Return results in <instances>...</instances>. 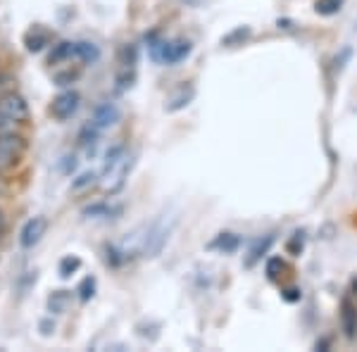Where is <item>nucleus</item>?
Returning <instances> with one entry per match:
<instances>
[{
	"label": "nucleus",
	"mask_w": 357,
	"mask_h": 352,
	"mask_svg": "<svg viewBox=\"0 0 357 352\" xmlns=\"http://www.w3.org/2000/svg\"><path fill=\"white\" fill-rule=\"evenodd\" d=\"M29 107L24 98L17 93H8L0 98V134L5 131H13L15 126H20L26 119Z\"/></svg>",
	"instance_id": "obj_1"
},
{
	"label": "nucleus",
	"mask_w": 357,
	"mask_h": 352,
	"mask_svg": "<svg viewBox=\"0 0 357 352\" xmlns=\"http://www.w3.org/2000/svg\"><path fill=\"white\" fill-rule=\"evenodd\" d=\"M193 45L188 41H183V38H178V41H158L151 45V55L155 62H162V65H176V62L186 60L188 55H191Z\"/></svg>",
	"instance_id": "obj_2"
},
{
	"label": "nucleus",
	"mask_w": 357,
	"mask_h": 352,
	"mask_svg": "<svg viewBox=\"0 0 357 352\" xmlns=\"http://www.w3.org/2000/svg\"><path fill=\"white\" fill-rule=\"evenodd\" d=\"M169 234H172V224L167 227L165 219L155 222L153 227L146 231V236H143L141 255H143V257H155V255H160V250L165 247L167 238H169Z\"/></svg>",
	"instance_id": "obj_3"
},
{
	"label": "nucleus",
	"mask_w": 357,
	"mask_h": 352,
	"mask_svg": "<svg viewBox=\"0 0 357 352\" xmlns=\"http://www.w3.org/2000/svg\"><path fill=\"white\" fill-rule=\"evenodd\" d=\"M22 150H24V138L22 136H13L10 131L0 134V171L10 169L20 160Z\"/></svg>",
	"instance_id": "obj_4"
},
{
	"label": "nucleus",
	"mask_w": 357,
	"mask_h": 352,
	"mask_svg": "<svg viewBox=\"0 0 357 352\" xmlns=\"http://www.w3.org/2000/svg\"><path fill=\"white\" fill-rule=\"evenodd\" d=\"M79 105H82V95L77 91H65V93H60L53 100L50 114H53L57 122H67V119H72L77 114Z\"/></svg>",
	"instance_id": "obj_5"
},
{
	"label": "nucleus",
	"mask_w": 357,
	"mask_h": 352,
	"mask_svg": "<svg viewBox=\"0 0 357 352\" xmlns=\"http://www.w3.org/2000/svg\"><path fill=\"white\" fill-rule=\"evenodd\" d=\"M45 231H48V222H45L43 217L29 219V222L24 224V229H22V234H20V243H22V247L31 250L33 245H38V243L43 240Z\"/></svg>",
	"instance_id": "obj_6"
},
{
	"label": "nucleus",
	"mask_w": 357,
	"mask_h": 352,
	"mask_svg": "<svg viewBox=\"0 0 357 352\" xmlns=\"http://www.w3.org/2000/svg\"><path fill=\"white\" fill-rule=\"evenodd\" d=\"M119 117H122V112H119V107L114 105V102H100V105L96 107L93 112V124L98 131L102 129H110V126H114L119 122Z\"/></svg>",
	"instance_id": "obj_7"
},
{
	"label": "nucleus",
	"mask_w": 357,
	"mask_h": 352,
	"mask_svg": "<svg viewBox=\"0 0 357 352\" xmlns=\"http://www.w3.org/2000/svg\"><path fill=\"white\" fill-rule=\"evenodd\" d=\"M341 328L350 340L357 336V307L348 298H345L341 305Z\"/></svg>",
	"instance_id": "obj_8"
},
{
	"label": "nucleus",
	"mask_w": 357,
	"mask_h": 352,
	"mask_svg": "<svg viewBox=\"0 0 357 352\" xmlns=\"http://www.w3.org/2000/svg\"><path fill=\"white\" fill-rule=\"evenodd\" d=\"M272 245H274V234L264 236V238H257L255 243L250 245V252H248V257H245V267H255V264L267 255Z\"/></svg>",
	"instance_id": "obj_9"
},
{
	"label": "nucleus",
	"mask_w": 357,
	"mask_h": 352,
	"mask_svg": "<svg viewBox=\"0 0 357 352\" xmlns=\"http://www.w3.org/2000/svg\"><path fill=\"white\" fill-rule=\"evenodd\" d=\"M195 95V89L193 86H181V89L176 91L174 95L169 98V105H167V112H176V109H183L188 105V102L193 100Z\"/></svg>",
	"instance_id": "obj_10"
},
{
	"label": "nucleus",
	"mask_w": 357,
	"mask_h": 352,
	"mask_svg": "<svg viewBox=\"0 0 357 352\" xmlns=\"http://www.w3.org/2000/svg\"><path fill=\"white\" fill-rule=\"evenodd\" d=\"M74 57L86 62V65H91V62H96L100 57V50H98L96 43L82 41V43H74Z\"/></svg>",
	"instance_id": "obj_11"
},
{
	"label": "nucleus",
	"mask_w": 357,
	"mask_h": 352,
	"mask_svg": "<svg viewBox=\"0 0 357 352\" xmlns=\"http://www.w3.org/2000/svg\"><path fill=\"white\" fill-rule=\"evenodd\" d=\"M238 245H241V238L236 234H220L210 243L212 250H220V252H234V250H238Z\"/></svg>",
	"instance_id": "obj_12"
},
{
	"label": "nucleus",
	"mask_w": 357,
	"mask_h": 352,
	"mask_svg": "<svg viewBox=\"0 0 357 352\" xmlns=\"http://www.w3.org/2000/svg\"><path fill=\"white\" fill-rule=\"evenodd\" d=\"M122 215L119 205H91L84 210V217H117Z\"/></svg>",
	"instance_id": "obj_13"
},
{
	"label": "nucleus",
	"mask_w": 357,
	"mask_h": 352,
	"mask_svg": "<svg viewBox=\"0 0 357 352\" xmlns=\"http://www.w3.org/2000/svg\"><path fill=\"white\" fill-rule=\"evenodd\" d=\"M343 8V0H317L314 3V10L317 15L321 17H331V15H338Z\"/></svg>",
	"instance_id": "obj_14"
},
{
	"label": "nucleus",
	"mask_w": 357,
	"mask_h": 352,
	"mask_svg": "<svg viewBox=\"0 0 357 352\" xmlns=\"http://www.w3.org/2000/svg\"><path fill=\"white\" fill-rule=\"evenodd\" d=\"M48 43V33L41 31V29H33L31 33L26 36V48L29 53H38V50H43V45Z\"/></svg>",
	"instance_id": "obj_15"
},
{
	"label": "nucleus",
	"mask_w": 357,
	"mask_h": 352,
	"mask_svg": "<svg viewBox=\"0 0 357 352\" xmlns=\"http://www.w3.org/2000/svg\"><path fill=\"white\" fill-rule=\"evenodd\" d=\"M74 57V43H57L55 50L50 53V65H57V62H65V60H72Z\"/></svg>",
	"instance_id": "obj_16"
},
{
	"label": "nucleus",
	"mask_w": 357,
	"mask_h": 352,
	"mask_svg": "<svg viewBox=\"0 0 357 352\" xmlns=\"http://www.w3.org/2000/svg\"><path fill=\"white\" fill-rule=\"evenodd\" d=\"M122 160H124V148L122 146H114L110 153H107V158H105V174H110V171L119 162H122Z\"/></svg>",
	"instance_id": "obj_17"
},
{
	"label": "nucleus",
	"mask_w": 357,
	"mask_h": 352,
	"mask_svg": "<svg viewBox=\"0 0 357 352\" xmlns=\"http://www.w3.org/2000/svg\"><path fill=\"white\" fill-rule=\"evenodd\" d=\"M79 267H82V259L79 257H65L60 262V276L62 279H69V276H72Z\"/></svg>",
	"instance_id": "obj_18"
},
{
	"label": "nucleus",
	"mask_w": 357,
	"mask_h": 352,
	"mask_svg": "<svg viewBox=\"0 0 357 352\" xmlns=\"http://www.w3.org/2000/svg\"><path fill=\"white\" fill-rule=\"evenodd\" d=\"M93 296H96V279L93 276H86L82 281V286H79V298L86 303V300H91Z\"/></svg>",
	"instance_id": "obj_19"
},
{
	"label": "nucleus",
	"mask_w": 357,
	"mask_h": 352,
	"mask_svg": "<svg viewBox=\"0 0 357 352\" xmlns=\"http://www.w3.org/2000/svg\"><path fill=\"white\" fill-rule=\"evenodd\" d=\"M303 247H305V236L298 231V234H293V238L289 240V245H286V250H289V255L293 257H298L303 252Z\"/></svg>",
	"instance_id": "obj_20"
},
{
	"label": "nucleus",
	"mask_w": 357,
	"mask_h": 352,
	"mask_svg": "<svg viewBox=\"0 0 357 352\" xmlns=\"http://www.w3.org/2000/svg\"><path fill=\"white\" fill-rule=\"evenodd\" d=\"M284 269H286V264H284V259H281V257H272L267 262V276H269V279H276V276H279Z\"/></svg>",
	"instance_id": "obj_21"
},
{
	"label": "nucleus",
	"mask_w": 357,
	"mask_h": 352,
	"mask_svg": "<svg viewBox=\"0 0 357 352\" xmlns=\"http://www.w3.org/2000/svg\"><path fill=\"white\" fill-rule=\"evenodd\" d=\"M93 178H96L93 171H86V174H82V176L77 178V181L72 183V188H74V190H82V188L89 186V183H93Z\"/></svg>",
	"instance_id": "obj_22"
},
{
	"label": "nucleus",
	"mask_w": 357,
	"mask_h": 352,
	"mask_svg": "<svg viewBox=\"0 0 357 352\" xmlns=\"http://www.w3.org/2000/svg\"><path fill=\"white\" fill-rule=\"evenodd\" d=\"M65 303H67V296H65V291H60L55 298H50V307H53L55 312H60V309H65Z\"/></svg>",
	"instance_id": "obj_23"
},
{
	"label": "nucleus",
	"mask_w": 357,
	"mask_h": 352,
	"mask_svg": "<svg viewBox=\"0 0 357 352\" xmlns=\"http://www.w3.org/2000/svg\"><path fill=\"white\" fill-rule=\"evenodd\" d=\"M248 33H250V29H248V26H245V29H236L234 33H229V36L224 38V45H231V43L236 41V38H245Z\"/></svg>",
	"instance_id": "obj_24"
},
{
	"label": "nucleus",
	"mask_w": 357,
	"mask_h": 352,
	"mask_svg": "<svg viewBox=\"0 0 357 352\" xmlns=\"http://www.w3.org/2000/svg\"><path fill=\"white\" fill-rule=\"evenodd\" d=\"M284 300L286 303H298V300H301V291H298V288H289V291L284 293Z\"/></svg>",
	"instance_id": "obj_25"
},
{
	"label": "nucleus",
	"mask_w": 357,
	"mask_h": 352,
	"mask_svg": "<svg viewBox=\"0 0 357 352\" xmlns=\"http://www.w3.org/2000/svg\"><path fill=\"white\" fill-rule=\"evenodd\" d=\"M3 231H5V215L0 212V234H3Z\"/></svg>",
	"instance_id": "obj_26"
},
{
	"label": "nucleus",
	"mask_w": 357,
	"mask_h": 352,
	"mask_svg": "<svg viewBox=\"0 0 357 352\" xmlns=\"http://www.w3.org/2000/svg\"><path fill=\"white\" fill-rule=\"evenodd\" d=\"M183 3H188V5H198V3H203V0H183Z\"/></svg>",
	"instance_id": "obj_27"
},
{
	"label": "nucleus",
	"mask_w": 357,
	"mask_h": 352,
	"mask_svg": "<svg viewBox=\"0 0 357 352\" xmlns=\"http://www.w3.org/2000/svg\"><path fill=\"white\" fill-rule=\"evenodd\" d=\"M0 193H3V183H0Z\"/></svg>",
	"instance_id": "obj_28"
}]
</instances>
